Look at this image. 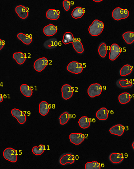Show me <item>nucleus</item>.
I'll return each mask as SVG.
<instances>
[{"instance_id": "obj_1", "label": "nucleus", "mask_w": 134, "mask_h": 169, "mask_svg": "<svg viewBox=\"0 0 134 169\" xmlns=\"http://www.w3.org/2000/svg\"><path fill=\"white\" fill-rule=\"evenodd\" d=\"M104 28V24L101 21L95 20L89 26V32L93 36H97L101 34Z\"/></svg>"}, {"instance_id": "obj_2", "label": "nucleus", "mask_w": 134, "mask_h": 169, "mask_svg": "<svg viewBox=\"0 0 134 169\" xmlns=\"http://www.w3.org/2000/svg\"><path fill=\"white\" fill-rule=\"evenodd\" d=\"M129 12L127 9H122L117 7L114 9L112 13V17L116 21H119L128 17Z\"/></svg>"}, {"instance_id": "obj_3", "label": "nucleus", "mask_w": 134, "mask_h": 169, "mask_svg": "<svg viewBox=\"0 0 134 169\" xmlns=\"http://www.w3.org/2000/svg\"><path fill=\"white\" fill-rule=\"evenodd\" d=\"M3 156L6 160L12 162H16L17 160V151L12 148H7L3 152Z\"/></svg>"}, {"instance_id": "obj_4", "label": "nucleus", "mask_w": 134, "mask_h": 169, "mask_svg": "<svg viewBox=\"0 0 134 169\" xmlns=\"http://www.w3.org/2000/svg\"><path fill=\"white\" fill-rule=\"evenodd\" d=\"M102 92V87L99 84L94 83L91 85L88 89V93L91 97L99 96Z\"/></svg>"}, {"instance_id": "obj_5", "label": "nucleus", "mask_w": 134, "mask_h": 169, "mask_svg": "<svg viewBox=\"0 0 134 169\" xmlns=\"http://www.w3.org/2000/svg\"><path fill=\"white\" fill-rule=\"evenodd\" d=\"M67 70L74 74H79L83 71V67L81 63L77 62H72L67 67Z\"/></svg>"}, {"instance_id": "obj_6", "label": "nucleus", "mask_w": 134, "mask_h": 169, "mask_svg": "<svg viewBox=\"0 0 134 169\" xmlns=\"http://www.w3.org/2000/svg\"><path fill=\"white\" fill-rule=\"evenodd\" d=\"M11 114L21 124H23L26 122L27 118L25 114L21 110L17 109H12L11 111Z\"/></svg>"}, {"instance_id": "obj_7", "label": "nucleus", "mask_w": 134, "mask_h": 169, "mask_svg": "<svg viewBox=\"0 0 134 169\" xmlns=\"http://www.w3.org/2000/svg\"><path fill=\"white\" fill-rule=\"evenodd\" d=\"M74 90L72 86L68 84H65L62 88V96L65 100L71 98L73 95Z\"/></svg>"}, {"instance_id": "obj_8", "label": "nucleus", "mask_w": 134, "mask_h": 169, "mask_svg": "<svg viewBox=\"0 0 134 169\" xmlns=\"http://www.w3.org/2000/svg\"><path fill=\"white\" fill-rule=\"evenodd\" d=\"M69 138L72 143L78 145L84 141L85 137L84 134L81 133H72L70 134Z\"/></svg>"}, {"instance_id": "obj_9", "label": "nucleus", "mask_w": 134, "mask_h": 169, "mask_svg": "<svg viewBox=\"0 0 134 169\" xmlns=\"http://www.w3.org/2000/svg\"><path fill=\"white\" fill-rule=\"evenodd\" d=\"M121 49L117 44H113L110 47L109 57L111 61H114L120 55Z\"/></svg>"}, {"instance_id": "obj_10", "label": "nucleus", "mask_w": 134, "mask_h": 169, "mask_svg": "<svg viewBox=\"0 0 134 169\" xmlns=\"http://www.w3.org/2000/svg\"><path fill=\"white\" fill-rule=\"evenodd\" d=\"M48 65V60L46 57L36 60L34 64V68L37 72H41Z\"/></svg>"}, {"instance_id": "obj_11", "label": "nucleus", "mask_w": 134, "mask_h": 169, "mask_svg": "<svg viewBox=\"0 0 134 169\" xmlns=\"http://www.w3.org/2000/svg\"><path fill=\"white\" fill-rule=\"evenodd\" d=\"M75 162V157L73 154L67 153L61 156L59 160V163L62 165L67 164H72Z\"/></svg>"}, {"instance_id": "obj_12", "label": "nucleus", "mask_w": 134, "mask_h": 169, "mask_svg": "<svg viewBox=\"0 0 134 169\" xmlns=\"http://www.w3.org/2000/svg\"><path fill=\"white\" fill-rule=\"evenodd\" d=\"M15 11L20 17L25 19L29 16V9L22 5H19L16 7Z\"/></svg>"}, {"instance_id": "obj_13", "label": "nucleus", "mask_w": 134, "mask_h": 169, "mask_svg": "<svg viewBox=\"0 0 134 169\" xmlns=\"http://www.w3.org/2000/svg\"><path fill=\"white\" fill-rule=\"evenodd\" d=\"M125 131V127L124 126L121 124L116 125L113 126L109 129V132L112 134L121 136L123 135Z\"/></svg>"}, {"instance_id": "obj_14", "label": "nucleus", "mask_w": 134, "mask_h": 169, "mask_svg": "<svg viewBox=\"0 0 134 169\" xmlns=\"http://www.w3.org/2000/svg\"><path fill=\"white\" fill-rule=\"evenodd\" d=\"M109 158L112 163L114 164L121 163L124 159L123 154L118 153H111Z\"/></svg>"}, {"instance_id": "obj_15", "label": "nucleus", "mask_w": 134, "mask_h": 169, "mask_svg": "<svg viewBox=\"0 0 134 169\" xmlns=\"http://www.w3.org/2000/svg\"><path fill=\"white\" fill-rule=\"evenodd\" d=\"M57 27L52 24H49L44 28V33L47 36H52L57 32Z\"/></svg>"}, {"instance_id": "obj_16", "label": "nucleus", "mask_w": 134, "mask_h": 169, "mask_svg": "<svg viewBox=\"0 0 134 169\" xmlns=\"http://www.w3.org/2000/svg\"><path fill=\"white\" fill-rule=\"evenodd\" d=\"M59 11L54 9H49L46 12L47 17L52 20H57L59 18Z\"/></svg>"}, {"instance_id": "obj_17", "label": "nucleus", "mask_w": 134, "mask_h": 169, "mask_svg": "<svg viewBox=\"0 0 134 169\" xmlns=\"http://www.w3.org/2000/svg\"><path fill=\"white\" fill-rule=\"evenodd\" d=\"M109 111L106 108H101L96 113V117L101 121L106 120L108 117Z\"/></svg>"}, {"instance_id": "obj_18", "label": "nucleus", "mask_w": 134, "mask_h": 169, "mask_svg": "<svg viewBox=\"0 0 134 169\" xmlns=\"http://www.w3.org/2000/svg\"><path fill=\"white\" fill-rule=\"evenodd\" d=\"M58 45V41L57 39L55 38L49 39L45 41L44 43V47L49 50L56 48Z\"/></svg>"}, {"instance_id": "obj_19", "label": "nucleus", "mask_w": 134, "mask_h": 169, "mask_svg": "<svg viewBox=\"0 0 134 169\" xmlns=\"http://www.w3.org/2000/svg\"><path fill=\"white\" fill-rule=\"evenodd\" d=\"M18 38L20 40L26 45H29L32 42V36L28 34H24V33L20 32L17 35Z\"/></svg>"}, {"instance_id": "obj_20", "label": "nucleus", "mask_w": 134, "mask_h": 169, "mask_svg": "<svg viewBox=\"0 0 134 169\" xmlns=\"http://www.w3.org/2000/svg\"><path fill=\"white\" fill-rule=\"evenodd\" d=\"M131 98V94L126 92L121 93L118 97L119 102L122 104L128 103L130 101Z\"/></svg>"}, {"instance_id": "obj_21", "label": "nucleus", "mask_w": 134, "mask_h": 169, "mask_svg": "<svg viewBox=\"0 0 134 169\" xmlns=\"http://www.w3.org/2000/svg\"><path fill=\"white\" fill-rule=\"evenodd\" d=\"M49 104L45 101H42L39 105V112L42 116H46L49 111Z\"/></svg>"}, {"instance_id": "obj_22", "label": "nucleus", "mask_w": 134, "mask_h": 169, "mask_svg": "<svg viewBox=\"0 0 134 169\" xmlns=\"http://www.w3.org/2000/svg\"><path fill=\"white\" fill-rule=\"evenodd\" d=\"M12 57L19 65L23 64L26 60L25 55L23 52H21L14 53Z\"/></svg>"}, {"instance_id": "obj_23", "label": "nucleus", "mask_w": 134, "mask_h": 169, "mask_svg": "<svg viewBox=\"0 0 134 169\" xmlns=\"http://www.w3.org/2000/svg\"><path fill=\"white\" fill-rule=\"evenodd\" d=\"M73 46L74 50L78 53H82L84 51L83 46L82 43L81 42L80 40H77L74 38V42H73Z\"/></svg>"}, {"instance_id": "obj_24", "label": "nucleus", "mask_w": 134, "mask_h": 169, "mask_svg": "<svg viewBox=\"0 0 134 169\" xmlns=\"http://www.w3.org/2000/svg\"><path fill=\"white\" fill-rule=\"evenodd\" d=\"M78 124L81 128L84 129L88 128L90 126V121L88 117L83 116L79 119Z\"/></svg>"}, {"instance_id": "obj_25", "label": "nucleus", "mask_w": 134, "mask_h": 169, "mask_svg": "<svg viewBox=\"0 0 134 169\" xmlns=\"http://www.w3.org/2000/svg\"><path fill=\"white\" fill-rule=\"evenodd\" d=\"M133 71V67L129 64L124 65L120 70V75L122 76H126L129 75Z\"/></svg>"}, {"instance_id": "obj_26", "label": "nucleus", "mask_w": 134, "mask_h": 169, "mask_svg": "<svg viewBox=\"0 0 134 169\" xmlns=\"http://www.w3.org/2000/svg\"><path fill=\"white\" fill-rule=\"evenodd\" d=\"M122 37L127 44H132L134 42V32L129 31L124 32L122 35Z\"/></svg>"}, {"instance_id": "obj_27", "label": "nucleus", "mask_w": 134, "mask_h": 169, "mask_svg": "<svg viewBox=\"0 0 134 169\" xmlns=\"http://www.w3.org/2000/svg\"><path fill=\"white\" fill-rule=\"evenodd\" d=\"M85 11L80 7H77L73 10L72 12V17L74 18H80L84 14Z\"/></svg>"}, {"instance_id": "obj_28", "label": "nucleus", "mask_w": 134, "mask_h": 169, "mask_svg": "<svg viewBox=\"0 0 134 169\" xmlns=\"http://www.w3.org/2000/svg\"><path fill=\"white\" fill-rule=\"evenodd\" d=\"M20 90L23 95L27 97H30L33 93V91L30 87L26 84L22 85L20 87Z\"/></svg>"}, {"instance_id": "obj_29", "label": "nucleus", "mask_w": 134, "mask_h": 169, "mask_svg": "<svg viewBox=\"0 0 134 169\" xmlns=\"http://www.w3.org/2000/svg\"><path fill=\"white\" fill-rule=\"evenodd\" d=\"M98 52L101 57L104 58L107 53V47L105 43L102 42L100 44L98 48Z\"/></svg>"}, {"instance_id": "obj_30", "label": "nucleus", "mask_w": 134, "mask_h": 169, "mask_svg": "<svg viewBox=\"0 0 134 169\" xmlns=\"http://www.w3.org/2000/svg\"><path fill=\"white\" fill-rule=\"evenodd\" d=\"M120 87L121 88H129L132 87L133 83L132 82L127 79H121L119 81Z\"/></svg>"}, {"instance_id": "obj_31", "label": "nucleus", "mask_w": 134, "mask_h": 169, "mask_svg": "<svg viewBox=\"0 0 134 169\" xmlns=\"http://www.w3.org/2000/svg\"><path fill=\"white\" fill-rule=\"evenodd\" d=\"M70 118V115L68 112H64L62 113L59 117V122L61 125H65L68 122Z\"/></svg>"}, {"instance_id": "obj_32", "label": "nucleus", "mask_w": 134, "mask_h": 169, "mask_svg": "<svg viewBox=\"0 0 134 169\" xmlns=\"http://www.w3.org/2000/svg\"><path fill=\"white\" fill-rule=\"evenodd\" d=\"M74 40V38L72 33L70 32H67L65 33L63 36L62 42L63 43L67 45V44L70 43H73Z\"/></svg>"}, {"instance_id": "obj_33", "label": "nucleus", "mask_w": 134, "mask_h": 169, "mask_svg": "<svg viewBox=\"0 0 134 169\" xmlns=\"http://www.w3.org/2000/svg\"><path fill=\"white\" fill-rule=\"evenodd\" d=\"M101 166L100 163L94 161L88 162L85 165L86 169H100Z\"/></svg>"}, {"instance_id": "obj_34", "label": "nucleus", "mask_w": 134, "mask_h": 169, "mask_svg": "<svg viewBox=\"0 0 134 169\" xmlns=\"http://www.w3.org/2000/svg\"><path fill=\"white\" fill-rule=\"evenodd\" d=\"M45 150V146L43 145H40L39 147H33L32 149V152L35 155L39 156L42 155Z\"/></svg>"}, {"instance_id": "obj_35", "label": "nucleus", "mask_w": 134, "mask_h": 169, "mask_svg": "<svg viewBox=\"0 0 134 169\" xmlns=\"http://www.w3.org/2000/svg\"><path fill=\"white\" fill-rule=\"evenodd\" d=\"M62 4L65 10L67 11H68L70 8H71V2L70 1H67V0H64Z\"/></svg>"}, {"instance_id": "obj_36", "label": "nucleus", "mask_w": 134, "mask_h": 169, "mask_svg": "<svg viewBox=\"0 0 134 169\" xmlns=\"http://www.w3.org/2000/svg\"><path fill=\"white\" fill-rule=\"evenodd\" d=\"M4 45H5L4 41L2 40V39H0V50H2V48L4 47Z\"/></svg>"}, {"instance_id": "obj_37", "label": "nucleus", "mask_w": 134, "mask_h": 169, "mask_svg": "<svg viewBox=\"0 0 134 169\" xmlns=\"http://www.w3.org/2000/svg\"><path fill=\"white\" fill-rule=\"evenodd\" d=\"M3 100V97H2V94H1V95H0V102H2Z\"/></svg>"}, {"instance_id": "obj_38", "label": "nucleus", "mask_w": 134, "mask_h": 169, "mask_svg": "<svg viewBox=\"0 0 134 169\" xmlns=\"http://www.w3.org/2000/svg\"><path fill=\"white\" fill-rule=\"evenodd\" d=\"M94 2H101L102 0H94Z\"/></svg>"}, {"instance_id": "obj_39", "label": "nucleus", "mask_w": 134, "mask_h": 169, "mask_svg": "<svg viewBox=\"0 0 134 169\" xmlns=\"http://www.w3.org/2000/svg\"><path fill=\"white\" fill-rule=\"evenodd\" d=\"M132 148L134 150V141L132 142Z\"/></svg>"}]
</instances>
